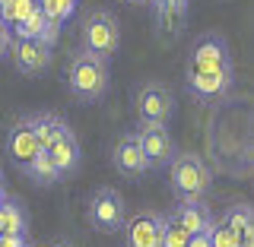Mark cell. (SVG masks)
<instances>
[{
  "label": "cell",
  "mask_w": 254,
  "mask_h": 247,
  "mask_svg": "<svg viewBox=\"0 0 254 247\" xmlns=\"http://www.w3.org/2000/svg\"><path fill=\"white\" fill-rule=\"evenodd\" d=\"M64 83H67V92L73 95L79 105H95L111 89V60L79 48V51L70 54Z\"/></svg>",
  "instance_id": "1"
},
{
  "label": "cell",
  "mask_w": 254,
  "mask_h": 247,
  "mask_svg": "<svg viewBox=\"0 0 254 247\" xmlns=\"http://www.w3.org/2000/svg\"><path fill=\"white\" fill-rule=\"evenodd\" d=\"M169 187L175 200H206L213 187V171L197 152H175L169 162Z\"/></svg>",
  "instance_id": "2"
},
{
  "label": "cell",
  "mask_w": 254,
  "mask_h": 247,
  "mask_svg": "<svg viewBox=\"0 0 254 247\" xmlns=\"http://www.w3.org/2000/svg\"><path fill=\"white\" fill-rule=\"evenodd\" d=\"M79 48L111 60L118 54V48H121V22H118V16L105 10V6L89 10L79 22Z\"/></svg>",
  "instance_id": "3"
},
{
  "label": "cell",
  "mask_w": 254,
  "mask_h": 247,
  "mask_svg": "<svg viewBox=\"0 0 254 247\" xmlns=\"http://www.w3.org/2000/svg\"><path fill=\"white\" fill-rule=\"evenodd\" d=\"M133 114L140 124H169L175 114V95L165 83L146 79L133 92Z\"/></svg>",
  "instance_id": "4"
},
{
  "label": "cell",
  "mask_w": 254,
  "mask_h": 247,
  "mask_svg": "<svg viewBox=\"0 0 254 247\" xmlns=\"http://www.w3.org/2000/svg\"><path fill=\"white\" fill-rule=\"evenodd\" d=\"M127 219V206H124V197L118 194L115 187H99L95 194L89 197V206H86V222H89L92 232H102V235H115L121 232Z\"/></svg>",
  "instance_id": "5"
},
{
  "label": "cell",
  "mask_w": 254,
  "mask_h": 247,
  "mask_svg": "<svg viewBox=\"0 0 254 247\" xmlns=\"http://www.w3.org/2000/svg\"><path fill=\"white\" fill-rule=\"evenodd\" d=\"M222 67H232V51H229L226 35H219V32H203L200 38H194V45H190V51H188L185 73L222 70Z\"/></svg>",
  "instance_id": "6"
},
{
  "label": "cell",
  "mask_w": 254,
  "mask_h": 247,
  "mask_svg": "<svg viewBox=\"0 0 254 247\" xmlns=\"http://www.w3.org/2000/svg\"><path fill=\"white\" fill-rule=\"evenodd\" d=\"M162 228H165V212L156 209H140L124 219V247H162Z\"/></svg>",
  "instance_id": "7"
},
{
  "label": "cell",
  "mask_w": 254,
  "mask_h": 247,
  "mask_svg": "<svg viewBox=\"0 0 254 247\" xmlns=\"http://www.w3.org/2000/svg\"><path fill=\"white\" fill-rule=\"evenodd\" d=\"M133 137H137L143 155H146V162H149V168H169V162L175 158V152H178L169 127L165 124H137Z\"/></svg>",
  "instance_id": "8"
},
{
  "label": "cell",
  "mask_w": 254,
  "mask_h": 247,
  "mask_svg": "<svg viewBox=\"0 0 254 247\" xmlns=\"http://www.w3.org/2000/svg\"><path fill=\"white\" fill-rule=\"evenodd\" d=\"M185 86L197 101H219V99H226V95L232 92V86H235V67L185 73Z\"/></svg>",
  "instance_id": "9"
},
{
  "label": "cell",
  "mask_w": 254,
  "mask_h": 247,
  "mask_svg": "<svg viewBox=\"0 0 254 247\" xmlns=\"http://www.w3.org/2000/svg\"><path fill=\"white\" fill-rule=\"evenodd\" d=\"M111 165H115V171L121 174L127 181H140L143 174L149 171V162L146 155H143L137 137H133V130H124L121 137L115 140V149H111Z\"/></svg>",
  "instance_id": "10"
},
{
  "label": "cell",
  "mask_w": 254,
  "mask_h": 247,
  "mask_svg": "<svg viewBox=\"0 0 254 247\" xmlns=\"http://www.w3.org/2000/svg\"><path fill=\"white\" fill-rule=\"evenodd\" d=\"M10 57L16 63V70H19L22 76L29 79H38L48 73V67H51V48L42 45V42H32V38H13L10 45Z\"/></svg>",
  "instance_id": "11"
},
{
  "label": "cell",
  "mask_w": 254,
  "mask_h": 247,
  "mask_svg": "<svg viewBox=\"0 0 254 247\" xmlns=\"http://www.w3.org/2000/svg\"><path fill=\"white\" fill-rule=\"evenodd\" d=\"M48 155H51V162L58 165V171H61L64 181H67V178H76L79 165H83V149H79V140H76L73 127H70L67 121L61 124L58 137L51 140V146H48Z\"/></svg>",
  "instance_id": "12"
},
{
  "label": "cell",
  "mask_w": 254,
  "mask_h": 247,
  "mask_svg": "<svg viewBox=\"0 0 254 247\" xmlns=\"http://www.w3.org/2000/svg\"><path fill=\"white\" fill-rule=\"evenodd\" d=\"M38 149H42V146H38L35 133H32L29 117H19V121H13V127L6 130V152H10L13 162L19 165L22 171H26V165L35 158Z\"/></svg>",
  "instance_id": "13"
},
{
  "label": "cell",
  "mask_w": 254,
  "mask_h": 247,
  "mask_svg": "<svg viewBox=\"0 0 254 247\" xmlns=\"http://www.w3.org/2000/svg\"><path fill=\"white\" fill-rule=\"evenodd\" d=\"M169 216H172L175 222H181V228H185L188 235H194V232H206V228L213 225V219H216L206 200H178Z\"/></svg>",
  "instance_id": "14"
},
{
  "label": "cell",
  "mask_w": 254,
  "mask_h": 247,
  "mask_svg": "<svg viewBox=\"0 0 254 247\" xmlns=\"http://www.w3.org/2000/svg\"><path fill=\"white\" fill-rule=\"evenodd\" d=\"M219 219L238 235V241H254V209H251V203H245V200L229 203Z\"/></svg>",
  "instance_id": "15"
},
{
  "label": "cell",
  "mask_w": 254,
  "mask_h": 247,
  "mask_svg": "<svg viewBox=\"0 0 254 247\" xmlns=\"http://www.w3.org/2000/svg\"><path fill=\"white\" fill-rule=\"evenodd\" d=\"M0 235H29V212L13 197L0 200Z\"/></svg>",
  "instance_id": "16"
},
{
  "label": "cell",
  "mask_w": 254,
  "mask_h": 247,
  "mask_svg": "<svg viewBox=\"0 0 254 247\" xmlns=\"http://www.w3.org/2000/svg\"><path fill=\"white\" fill-rule=\"evenodd\" d=\"M26 174H29V181L32 184H38V187H51V184H61V171H58V165L51 162V155H48V149H38L35 158L26 165Z\"/></svg>",
  "instance_id": "17"
},
{
  "label": "cell",
  "mask_w": 254,
  "mask_h": 247,
  "mask_svg": "<svg viewBox=\"0 0 254 247\" xmlns=\"http://www.w3.org/2000/svg\"><path fill=\"white\" fill-rule=\"evenodd\" d=\"M26 117H29V124H32V133H35L38 146L48 149V146H51V140L58 137L64 117L61 114H51V111H35V114H26Z\"/></svg>",
  "instance_id": "18"
},
{
  "label": "cell",
  "mask_w": 254,
  "mask_h": 247,
  "mask_svg": "<svg viewBox=\"0 0 254 247\" xmlns=\"http://www.w3.org/2000/svg\"><path fill=\"white\" fill-rule=\"evenodd\" d=\"M35 10H38V0H6V3L0 6V19L13 29L16 22H22L26 16H32Z\"/></svg>",
  "instance_id": "19"
},
{
  "label": "cell",
  "mask_w": 254,
  "mask_h": 247,
  "mask_svg": "<svg viewBox=\"0 0 254 247\" xmlns=\"http://www.w3.org/2000/svg\"><path fill=\"white\" fill-rule=\"evenodd\" d=\"M45 26H48L45 13L35 10L32 16H26L22 22H16V26H13V38H32V42H38V38L45 35Z\"/></svg>",
  "instance_id": "20"
},
{
  "label": "cell",
  "mask_w": 254,
  "mask_h": 247,
  "mask_svg": "<svg viewBox=\"0 0 254 247\" xmlns=\"http://www.w3.org/2000/svg\"><path fill=\"white\" fill-rule=\"evenodd\" d=\"M38 10L45 13V19H51V22H58V26H64V22L73 16L76 0H38Z\"/></svg>",
  "instance_id": "21"
},
{
  "label": "cell",
  "mask_w": 254,
  "mask_h": 247,
  "mask_svg": "<svg viewBox=\"0 0 254 247\" xmlns=\"http://www.w3.org/2000/svg\"><path fill=\"white\" fill-rule=\"evenodd\" d=\"M156 19H159V32H165V35H181L188 26V13H175V10H156Z\"/></svg>",
  "instance_id": "22"
},
{
  "label": "cell",
  "mask_w": 254,
  "mask_h": 247,
  "mask_svg": "<svg viewBox=\"0 0 254 247\" xmlns=\"http://www.w3.org/2000/svg\"><path fill=\"white\" fill-rule=\"evenodd\" d=\"M188 232L181 228V222H175L172 216H165V228H162V247H188Z\"/></svg>",
  "instance_id": "23"
},
{
  "label": "cell",
  "mask_w": 254,
  "mask_h": 247,
  "mask_svg": "<svg viewBox=\"0 0 254 247\" xmlns=\"http://www.w3.org/2000/svg\"><path fill=\"white\" fill-rule=\"evenodd\" d=\"M210 244L213 247H238V235L222 219H213V225H210Z\"/></svg>",
  "instance_id": "24"
},
{
  "label": "cell",
  "mask_w": 254,
  "mask_h": 247,
  "mask_svg": "<svg viewBox=\"0 0 254 247\" xmlns=\"http://www.w3.org/2000/svg\"><path fill=\"white\" fill-rule=\"evenodd\" d=\"M153 10H175V13H188V3L190 0H149Z\"/></svg>",
  "instance_id": "25"
},
{
  "label": "cell",
  "mask_w": 254,
  "mask_h": 247,
  "mask_svg": "<svg viewBox=\"0 0 254 247\" xmlns=\"http://www.w3.org/2000/svg\"><path fill=\"white\" fill-rule=\"evenodd\" d=\"M10 45H13V29L6 26L3 19H0V60L10 54Z\"/></svg>",
  "instance_id": "26"
},
{
  "label": "cell",
  "mask_w": 254,
  "mask_h": 247,
  "mask_svg": "<svg viewBox=\"0 0 254 247\" xmlns=\"http://www.w3.org/2000/svg\"><path fill=\"white\" fill-rule=\"evenodd\" d=\"M0 247H32L29 235H0Z\"/></svg>",
  "instance_id": "27"
},
{
  "label": "cell",
  "mask_w": 254,
  "mask_h": 247,
  "mask_svg": "<svg viewBox=\"0 0 254 247\" xmlns=\"http://www.w3.org/2000/svg\"><path fill=\"white\" fill-rule=\"evenodd\" d=\"M188 247H213L210 244V228H206V232H194L188 238Z\"/></svg>",
  "instance_id": "28"
},
{
  "label": "cell",
  "mask_w": 254,
  "mask_h": 247,
  "mask_svg": "<svg viewBox=\"0 0 254 247\" xmlns=\"http://www.w3.org/2000/svg\"><path fill=\"white\" fill-rule=\"evenodd\" d=\"M45 247H76V244L67 241V238H58V241H51V244H45Z\"/></svg>",
  "instance_id": "29"
},
{
  "label": "cell",
  "mask_w": 254,
  "mask_h": 247,
  "mask_svg": "<svg viewBox=\"0 0 254 247\" xmlns=\"http://www.w3.org/2000/svg\"><path fill=\"white\" fill-rule=\"evenodd\" d=\"M238 247H254V241H238Z\"/></svg>",
  "instance_id": "30"
},
{
  "label": "cell",
  "mask_w": 254,
  "mask_h": 247,
  "mask_svg": "<svg viewBox=\"0 0 254 247\" xmlns=\"http://www.w3.org/2000/svg\"><path fill=\"white\" fill-rule=\"evenodd\" d=\"M127 3H149V0H127Z\"/></svg>",
  "instance_id": "31"
},
{
  "label": "cell",
  "mask_w": 254,
  "mask_h": 247,
  "mask_svg": "<svg viewBox=\"0 0 254 247\" xmlns=\"http://www.w3.org/2000/svg\"><path fill=\"white\" fill-rule=\"evenodd\" d=\"M0 187H3V174H0Z\"/></svg>",
  "instance_id": "32"
},
{
  "label": "cell",
  "mask_w": 254,
  "mask_h": 247,
  "mask_svg": "<svg viewBox=\"0 0 254 247\" xmlns=\"http://www.w3.org/2000/svg\"><path fill=\"white\" fill-rule=\"evenodd\" d=\"M3 3H6V0H0V6H3Z\"/></svg>",
  "instance_id": "33"
}]
</instances>
